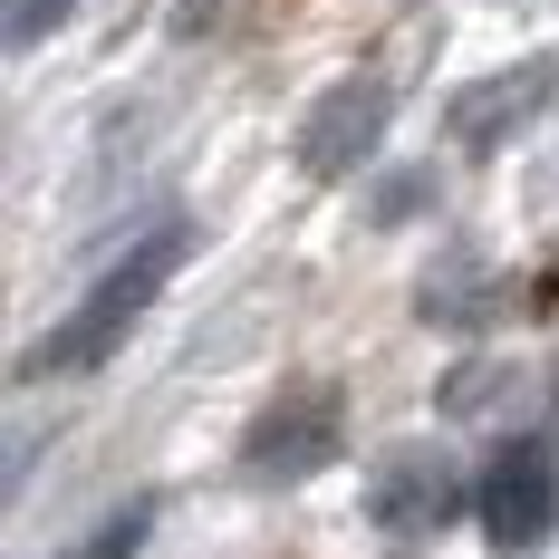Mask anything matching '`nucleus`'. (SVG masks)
Instances as JSON below:
<instances>
[{
  "label": "nucleus",
  "mask_w": 559,
  "mask_h": 559,
  "mask_svg": "<svg viewBox=\"0 0 559 559\" xmlns=\"http://www.w3.org/2000/svg\"><path fill=\"white\" fill-rule=\"evenodd\" d=\"M68 10H78V0H10V39H20V49H29V39H49Z\"/></svg>",
  "instance_id": "7"
},
{
  "label": "nucleus",
  "mask_w": 559,
  "mask_h": 559,
  "mask_svg": "<svg viewBox=\"0 0 559 559\" xmlns=\"http://www.w3.org/2000/svg\"><path fill=\"white\" fill-rule=\"evenodd\" d=\"M377 135H386V87H377V78H347V87H329V97L309 107V126H299V165L319 174V183H337V174L367 165Z\"/></svg>",
  "instance_id": "2"
},
{
  "label": "nucleus",
  "mask_w": 559,
  "mask_h": 559,
  "mask_svg": "<svg viewBox=\"0 0 559 559\" xmlns=\"http://www.w3.org/2000/svg\"><path fill=\"white\" fill-rule=\"evenodd\" d=\"M521 87H531V78H492V87L453 97V135H473V145H483V135H502V107L521 97Z\"/></svg>",
  "instance_id": "5"
},
{
  "label": "nucleus",
  "mask_w": 559,
  "mask_h": 559,
  "mask_svg": "<svg viewBox=\"0 0 559 559\" xmlns=\"http://www.w3.org/2000/svg\"><path fill=\"white\" fill-rule=\"evenodd\" d=\"M329 444H337V405H329V395H309V405H280L271 425L251 435V473H271V483H289V473L329 463Z\"/></svg>",
  "instance_id": "4"
},
{
  "label": "nucleus",
  "mask_w": 559,
  "mask_h": 559,
  "mask_svg": "<svg viewBox=\"0 0 559 559\" xmlns=\"http://www.w3.org/2000/svg\"><path fill=\"white\" fill-rule=\"evenodd\" d=\"M145 531H155V502H135V511H116L107 531H97V540H87V550H68V559H126V550H135V540H145Z\"/></svg>",
  "instance_id": "6"
},
{
  "label": "nucleus",
  "mask_w": 559,
  "mask_h": 559,
  "mask_svg": "<svg viewBox=\"0 0 559 559\" xmlns=\"http://www.w3.org/2000/svg\"><path fill=\"white\" fill-rule=\"evenodd\" d=\"M183 251H193V231H183V223H155L107 280H97V289H87V299H78V309H68V319H58V337L39 347V367H97V357H116V347H126V329L155 309V289L174 280V261H183Z\"/></svg>",
  "instance_id": "1"
},
{
  "label": "nucleus",
  "mask_w": 559,
  "mask_h": 559,
  "mask_svg": "<svg viewBox=\"0 0 559 559\" xmlns=\"http://www.w3.org/2000/svg\"><path fill=\"white\" fill-rule=\"evenodd\" d=\"M550 463H540V444H511L492 473H483V492H473V511H483V531H492V550H531L540 531H550Z\"/></svg>",
  "instance_id": "3"
}]
</instances>
